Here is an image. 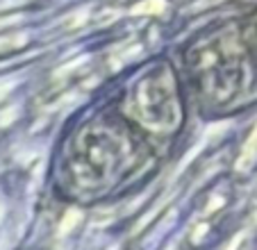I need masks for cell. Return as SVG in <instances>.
<instances>
[{"instance_id":"cell-1","label":"cell","mask_w":257,"mask_h":250,"mask_svg":"<svg viewBox=\"0 0 257 250\" xmlns=\"http://www.w3.org/2000/svg\"><path fill=\"white\" fill-rule=\"evenodd\" d=\"M255 157H257V128L252 130V135L248 137V141L243 144L241 153L237 157V164H234V169L237 171H248L255 164Z\"/></svg>"},{"instance_id":"cell-2","label":"cell","mask_w":257,"mask_h":250,"mask_svg":"<svg viewBox=\"0 0 257 250\" xmlns=\"http://www.w3.org/2000/svg\"><path fill=\"white\" fill-rule=\"evenodd\" d=\"M164 7V0H146V3H139L132 10V14H160Z\"/></svg>"},{"instance_id":"cell-3","label":"cell","mask_w":257,"mask_h":250,"mask_svg":"<svg viewBox=\"0 0 257 250\" xmlns=\"http://www.w3.org/2000/svg\"><path fill=\"white\" fill-rule=\"evenodd\" d=\"M112 250H118V248H112Z\"/></svg>"}]
</instances>
